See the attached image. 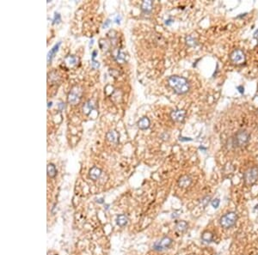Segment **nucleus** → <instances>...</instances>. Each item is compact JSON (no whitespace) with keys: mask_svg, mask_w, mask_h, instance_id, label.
I'll return each instance as SVG.
<instances>
[{"mask_svg":"<svg viewBox=\"0 0 258 255\" xmlns=\"http://www.w3.org/2000/svg\"><path fill=\"white\" fill-rule=\"evenodd\" d=\"M169 85L175 90V92L182 95L187 93L189 90V83L188 80L182 77L172 76L168 79Z\"/></svg>","mask_w":258,"mask_h":255,"instance_id":"1","label":"nucleus"},{"mask_svg":"<svg viewBox=\"0 0 258 255\" xmlns=\"http://www.w3.org/2000/svg\"><path fill=\"white\" fill-rule=\"evenodd\" d=\"M238 220V215L235 212H229L224 215L220 218V225L225 228H229L232 227Z\"/></svg>","mask_w":258,"mask_h":255,"instance_id":"2","label":"nucleus"},{"mask_svg":"<svg viewBox=\"0 0 258 255\" xmlns=\"http://www.w3.org/2000/svg\"><path fill=\"white\" fill-rule=\"evenodd\" d=\"M250 140V134L246 131H238L233 138L234 146L242 147L248 143Z\"/></svg>","mask_w":258,"mask_h":255,"instance_id":"3","label":"nucleus"},{"mask_svg":"<svg viewBox=\"0 0 258 255\" xmlns=\"http://www.w3.org/2000/svg\"><path fill=\"white\" fill-rule=\"evenodd\" d=\"M82 96V90L79 87H74L72 88V89L70 91L69 95H68V97H67V100H68V102L70 104L75 105L79 102V100L81 99Z\"/></svg>","mask_w":258,"mask_h":255,"instance_id":"4","label":"nucleus"},{"mask_svg":"<svg viewBox=\"0 0 258 255\" xmlns=\"http://www.w3.org/2000/svg\"><path fill=\"white\" fill-rule=\"evenodd\" d=\"M244 181L248 185H252L258 180V168H251L244 173Z\"/></svg>","mask_w":258,"mask_h":255,"instance_id":"5","label":"nucleus"},{"mask_svg":"<svg viewBox=\"0 0 258 255\" xmlns=\"http://www.w3.org/2000/svg\"><path fill=\"white\" fill-rule=\"evenodd\" d=\"M230 58H231V62L235 65H242L245 61L244 53H243V51L239 50V49L233 51L230 56Z\"/></svg>","mask_w":258,"mask_h":255,"instance_id":"6","label":"nucleus"},{"mask_svg":"<svg viewBox=\"0 0 258 255\" xmlns=\"http://www.w3.org/2000/svg\"><path fill=\"white\" fill-rule=\"evenodd\" d=\"M186 112L184 110H176L170 113L171 119L176 122H182L185 119Z\"/></svg>","mask_w":258,"mask_h":255,"instance_id":"7","label":"nucleus"},{"mask_svg":"<svg viewBox=\"0 0 258 255\" xmlns=\"http://www.w3.org/2000/svg\"><path fill=\"white\" fill-rule=\"evenodd\" d=\"M171 240L170 239V238H168V237H165V238H164V239H162L159 242H158V243L155 244L154 246V248L156 249V250H163V249H166V248H168V247H170V245H171Z\"/></svg>","mask_w":258,"mask_h":255,"instance_id":"8","label":"nucleus"},{"mask_svg":"<svg viewBox=\"0 0 258 255\" xmlns=\"http://www.w3.org/2000/svg\"><path fill=\"white\" fill-rule=\"evenodd\" d=\"M90 178L93 181H96L98 178L100 177L102 174V171L100 168H98L97 167H93L90 170Z\"/></svg>","mask_w":258,"mask_h":255,"instance_id":"9","label":"nucleus"},{"mask_svg":"<svg viewBox=\"0 0 258 255\" xmlns=\"http://www.w3.org/2000/svg\"><path fill=\"white\" fill-rule=\"evenodd\" d=\"M107 139L110 143H117L119 141V134L116 131H110L107 133Z\"/></svg>","mask_w":258,"mask_h":255,"instance_id":"10","label":"nucleus"},{"mask_svg":"<svg viewBox=\"0 0 258 255\" xmlns=\"http://www.w3.org/2000/svg\"><path fill=\"white\" fill-rule=\"evenodd\" d=\"M138 126L141 130H146L150 126V120L147 117H144L142 119H140L138 122Z\"/></svg>","mask_w":258,"mask_h":255,"instance_id":"11","label":"nucleus"},{"mask_svg":"<svg viewBox=\"0 0 258 255\" xmlns=\"http://www.w3.org/2000/svg\"><path fill=\"white\" fill-rule=\"evenodd\" d=\"M191 181H192L191 178L188 176V175H184V176L180 178V180L178 181V184L181 187H188L191 184Z\"/></svg>","mask_w":258,"mask_h":255,"instance_id":"12","label":"nucleus"},{"mask_svg":"<svg viewBox=\"0 0 258 255\" xmlns=\"http://www.w3.org/2000/svg\"><path fill=\"white\" fill-rule=\"evenodd\" d=\"M152 9V2L151 1H144L141 5V10L145 13H149Z\"/></svg>","mask_w":258,"mask_h":255,"instance_id":"13","label":"nucleus"},{"mask_svg":"<svg viewBox=\"0 0 258 255\" xmlns=\"http://www.w3.org/2000/svg\"><path fill=\"white\" fill-rule=\"evenodd\" d=\"M60 44H61L60 42H59L58 44H56V45H55V46H54V47L51 49L50 52L48 53V54H47V62H48V63H50V62L52 61V58H53V57H54V55H55V53L58 52L59 47V46H60Z\"/></svg>","mask_w":258,"mask_h":255,"instance_id":"14","label":"nucleus"},{"mask_svg":"<svg viewBox=\"0 0 258 255\" xmlns=\"http://www.w3.org/2000/svg\"><path fill=\"white\" fill-rule=\"evenodd\" d=\"M57 174V170L56 168L53 163H49L47 165V175L50 178H54Z\"/></svg>","mask_w":258,"mask_h":255,"instance_id":"15","label":"nucleus"},{"mask_svg":"<svg viewBox=\"0 0 258 255\" xmlns=\"http://www.w3.org/2000/svg\"><path fill=\"white\" fill-rule=\"evenodd\" d=\"M95 108V104H93V102L91 100H89L87 101L85 105H84V108H83V110H84V113H85L86 114H89L91 110H93Z\"/></svg>","mask_w":258,"mask_h":255,"instance_id":"16","label":"nucleus"},{"mask_svg":"<svg viewBox=\"0 0 258 255\" xmlns=\"http://www.w3.org/2000/svg\"><path fill=\"white\" fill-rule=\"evenodd\" d=\"M117 224L120 226V227H124L126 224L127 223V217L125 215H120L117 217Z\"/></svg>","mask_w":258,"mask_h":255,"instance_id":"17","label":"nucleus"},{"mask_svg":"<svg viewBox=\"0 0 258 255\" xmlns=\"http://www.w3.org/2000/svg\"><path fill=\"white\" fill-rule=\"evenodd\" d=\"M201 239L203 240L204 241L206 242H211L213 239V236H212V233L210 232H205L203 233V235L201 236Z\"/></svg>","mask_w":258,"mask_h":255,"instance_id":"18","label":"nucleus"},{"mask_svg":"<svg viewBox=\"0 0 258 255\" xmlns=\"http://www.w3.org/2000/svg\"><path fill=\"white\" fill-rule=\"evenodd\" d=\"M187 228H188V223L184 221H181L177 224V229L178 231H184Z\"/></svg>","mask_w":258,"mask_h":255,"instance_id":"19","label":"nucleus"},{"mask_svg":"<svg viewBox=\"0 0 258 255\" xmlns=\"http://www.w3.org/2000/svg\"><path fill=\"white\" fill-rule=\"evenodd\" d=\"M66 62L70 66H74L77 62V58L75 56H69L66 58Z\"/></svg>","mask_w":258,"mask_h":255,"instance_id":"20","label":"nucleus"},{"mask_svg":"<svg viewBox=\"0 0 258 255\" xmlns=\"http://www.w3.org/2000/svg\"><path fill=\"white\" fill-rule=\"evenodd\" d=\"M220 201L219 198L213 199V200L212 201V206L214 209H217L219 206H220Z\"/></svg>","mask_w":258,"mask_h":255,"instance_id":"21","label":"nucleus"},{"mask_svg":"<svg viewBox=\"0 0 258 255\" xmlns=\"http://www.w3.org/2000/svg\"><path fill=\"white\" fill-rule=\"evenodd\" d=\"M125 58H125V54L120 52L119 53H118V56H117L116 59H117L119 62H124L125 61Z\"/></svg>","mask_w":258,"mask_h":255,"instance_id":"22","label":"nucleus"},{"mask_svg":"<svg viewBox=\"0 0 258 255\" xmlns=\"http://www.w3.org/2000/svg\"><path fill=\"white\" fill-rule=\"evenodd\" d=\"M60 22V15L58 14V13H55V15H54V23H59Z\"/></svg>","mask_w":258,"mask_h":255,"instance_id":"23","label":"nucleus"},{"mask_svg":"<svg viewBox=\"0 0 258 255\" xmlns=\"http://www.w3.org/2000/svg\"><path fill=\"white\" fill-rule=\"evenodd\" d=\"M91 66H92V68L96 69V68H98V67L100 66V64H99V62L97 61H92Z\"/></svg>","mask_w":258,"mask_h":255,"instance_id":"24","label":"nucleus"},{"mask_svg":"<svg viewBox=\"0 0 258 255\" xmlns=\"http://www.w3.org/2000/svg\"><path fill=\"white\" fill-rule=\"evenodd\" d=\"M96 53H97V51H94L92 53V61H95V58H96Z\"/></svg>","mask_w":258,"mask_h":255,"instance_id":"25","label":"nucleus"},{"mask_svg":"<svg viewBox=\"0 0 258 255\" xmlns=\"http://www.w3.org/2000/svg\"><path fill=\"white\" fill-rule=\"evenodd\" d=\"M109 23H110V21L109 20H108L107 22H106V23H104L103 24V28H107L109 25Z\"/></svg>","mask_w":258,"mask_h":255,"instance_id":"26","label":"nucleus"},{"mask_svg":"<svg viewBox=\"0 0 258 255\" xmlns=\"http://www.w3.org/2000/svg\"><path fill=\"white\" fill-rule=\"evenodd\" d=\"M120 16H119V15H117L116 18V23H120Z\"/></svg>","mask_w":258,"mask_h":255,"instance_id":"27","label":"nucleus"},{"mask_svg":"<svg viewBox=\"0 0 258 255\" xmlns=\"http://www.w3.org/2000/svg\"><path fill=\"white\" fill-rule=\"evenodd\" d=\"M238 89H239V92L240 93H243V88L242 86H238Z\"/></svg>","mask_w":258,"mask_h":255,"instance_id":"28","label":"nucleus"},{"mask_svg":"<svg viewBox=\"0 0 258 255\" xmlns=\"http://www.w3.org/2000/svg\"><path fill=\"white\" fill-rule=\"evenodd\" d=\"M254 37L256 39V40H257V41H258V29L256 31V32H255V34H254Z\"/></svg>","mask_w":258,"mask_h":255,"instance_id":"29","label":"nucleus"},{"mask_svg":"<svg viewBox=\"0 0 258 255\" xmlns=\"http://www.w3.org/2000/svg\"><path fill=\"white\" fill-rule=\"evenodd\" d=\"M59 108H60V110H62V109H63V108H65V105H64V103H59Z\"/></svg>","mask_w":258,"mask_h":255,"instance_id":"30","label":"nucleus"},{"mask_svg":"<svg viewBox=\"0 0 258 255\" xmlns=\"http://www.w3.org/2000/svg\"><path fill=\"white\" fill-rule=\"evenodd\" d=\"M166 25H170V23H172V20H167L166 21Z\"/></svg>","mask_w":258,"mask_h":255,"instance_id":"31","label":"nucleus"},{"mask_svg":"<svg viewBox=\"0 0 258 255\" xmlns=\"http://www.w3.org/2000/svg\"><path fill=\"white\" fill-rule=\"evenodd\" d=\"M51 106H52V102H49V103H48V108H50Z\"/></svg>","mask_w":258,"mask_h":255,"instance_id":"32","label":"nucleus"},{"mask_svg":"<svg viewBox=\"0 0 258 255\" xmlns=\"http://www.w3.org/2000/svg\"><path fill=\"white\" fill-rule=\"evenodd\" d=\"M255 209H256V210H258V205H256V207H255Z\"/></svg>","mask_w":258,"mask_h":255,"instance_id":"33","label":"nucleus"}]
</instances>
